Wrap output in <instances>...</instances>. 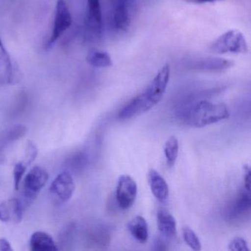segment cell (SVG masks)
I'll use <instances>...</instances> for the list:
<instances>
[{"instance_id": "obj_6", "label": "cell", "mask_w": 251, "mask_h": 251, "mask_svg": "<svg viewBox=\"0 0 251 251\" xmlns=\"http://www.w3.org/2000/svg\"><path fill=\"white\" fill-rule=\"evenodd\" d=\"M72 16L64 0H58L55 10V22L53 29L47 48H52V45L62 36L63 33L71 26Z\"/></svg>"}, {"instance_id": "obj_9", "label": "cell", "mask_w": 251, "mask_h": 251, "mask_svg": "<svg viewBox=\"0 0 251 251\" xmlns=\"http://www.w3.org/2000/svg\"><path fill=\"white\" fill-rule=\"evenodd\" d=\"M24 205L20 200L11 198L0 202V221L19 223L23 220Z\"/></svg>"}, {"instance_id": "obj_22", "label": "cell", "mask_w": 251, "mask_h": 251, "mask_svg": "<svg viewBox=\"0 0 251 251\" xmlns=\"http://www.w3.org/2000/svg\"><path fill=\"white\" fill-rule=\"evenodd\" d=\"M185 242L194 251H201V243L199 238L193 230L189 227H183L182 230Z\"/></svg>"}, {"instance_id": "obj_2", "label": "cell", "mask_w": 251, "mask_h": 251, "mask_svg": "<svg viewBox=\"0 0 251 251\" xmlns=\"http://www.w3.org/2000/svg\"><path fill=\"white\" fill-rule=\"evenodd\" d=\"M186 123L195 127H203L208 125L226 120L230 116L225 104H216L208 100L195 102L186 111Z\"/></svg>"}, {"instance_id": "obj_7", "label": "cell", "mask_w": 251, "mask_h": 251, "mask_svg": "<svg viewBox=\"0 0 251 251\" xmlns=\"http://www.w3.org/2000/svg\"><path fill=\"white\" fill-rule=\"evenodd\" d=\"M75 190V183L70 173L66 171L58 175L50 188L51 195L61 202L70 201Z\"/></svg>"}, {"instance_id": "obj_12", "label": "cell", "mask_w": 251, "mask_h": 251, "mask_svg": "<svg viewBox=\"0 0 251 251\" xmlns=\"http://www.w3.org/2000/svg\"><path fill=\"white\" fill-rule=\"evenodd\" d=\"M148 181L154 197L160 202L167 201L169 196V187L164 177L154 169L148 173Z\"/></svg>"}, {"instance_id": "obj_5", "label": "cell", "mask_w": 251, "mask_h": 251, "mask_svg": "<svg viewBox=\"0 0 251 251\" xmlns=\"http://www.w3.org/2000/svg\"><path fill=\"white\" fill-rule=\"evenodd\" d=\"M49 178L48 172L39 167H33L25 177L24 197L28 201L36 198Z\"/></svg>"}, {"instance_id": "obj_21", "label": "cell", "mask_w": 251, "mask_h": 251, "mask_svg": "<svg viewBox=\"0 0 251 251\" xmlns=\"http://www.w3.org/2000/svg\"><path fill=\"white\" fill-rule=\"evenodd\" d=\"M87 164V156L84 152H78L72 155L67 160L66 165L73 173H80L86 167Z\"/></svg>"}, {"instance_id": "obj_27", "label": "cell", "mask_w": 251, "mask_h": 251, "mask_svg": "<svg viewBox=\"0 0 251 251\" xmlns=\"http://www.w3.org/2000/svg\"><path fill=\"white\" fill-rule=\"evenodd\" d=\"M244 188L251 191V169L249 165L245 164L243 167Z\"/></svg>"}, {"instance_id": "obj_29", "label": "cell", "mask_w": 251, "mask_h": 251, "mask_svg": "<svg viewBox=\"0 0 251 251\" xmlns=\"http://www.w3.org/2000/svg\"><path fill=\"white\" fill-rule=\"evenodd\" d=\"M154 250L155 251H166L167 250L165 242L160 238L155 239V242H154Z\"/></svg>"}, {"instance_id": "obj_13", "label": "cell", "mask_w": 251, "mask_h": 251, "mask_svg": "<svg viewBox=\"0 0 251 251\" xmlns=\"http://www.w3.org/2000/svg\"><path fill=\"white\" fill-rule=\"evenodd\" d=\"M30 249L33 251H58V245L49 233L36 231L32 234L30 240Z\"/></svg>"}, {"instance_id": "obj_16", "label": "cell", "mask_w": 251, "mask_h": 251, "mask_svg": "<svg viewBox=\"0 0 251 251\" xmlns=\"http://www.w3.org/2000/svg\"><path fill=\"white\" fill-rule=\"evenodd\" d=\"M102 11L100 0H88L86 24L91 30L100 32L102 27Z\"/></svg>"}, {"instance_id": "obj_19", "label": "cell", "mask_w": 251, "mask_h": 251, "mask_svg": "<svg viewBox=\"0 0 251 251\" xmlns=\"http://www.w3.org/2000/svg\"><path fill=\"white\" fill-rule=\"evenodd\" d=\"M88 64L97 68H108L113 65L109 54L103 51L92 50L86 57Z\"/></svg>"}, {"instance_id": "obj_10", "label": "cell", "mask_w": 251, "mask_h": 251, "mask_svg": "<svg viewBox=\"0 0 251 251\" xmlns=\"http://www.w3.org/2000/svg\"><path fill=\"white\" fill-rule=\"evenodd\" d=\"M251 205V191L247 190L244 188L230 207L227 213V218L230 221H238L243 219L247 214H250Z\"/></svg>"}, {"instance_id": "obj_8", "label": "cell", "mask_w": 251, "mask_h": 251, "mask_svg": "<svg viewBox=\"0 0 251 251\" xmlns=\"http://www.w3.org/2000/svg\"><path fill=\"white\" fill-rule=\"evenodd\" d=\"M112 230L105 223H96L89 226L86 231L88 241L98 248H105L111 243Z\"/></svg>"}, {"instance_id": "obj_3", "label": "cell", "mask_w": 251, "mask_h": 251, "mask_svg": "<svg viewBox=\"0 0 251 251\" xmlns=\"http://www.w3.org/2000/svg\"><path fill=\"white\" fill-rule=\"evenodd\" d=\"M210 51L216 54H244L248 52V47L245 36L239 30H230L213 42Z\"/></svg>"}, {"instance_id": "obj_26", "label": "cell", "mask_w": 251, "mask_h": 251, "mask_svg": "<svg viewBox=\"0 0 251 251\" xmlns=\"http://www.w3.org/2000/svg\"><path fill=\"white\" fill-rule=\"evenodd\" d=\"M228 250L231 251H249L248 243L242 237H236L230 241Z\"/></svg>"}, {"instance_id": "obj_25", "label": "cell", "mask_w": 251, "mask_h": 251, "mask_svg": "<svg viewBox=\"0 0 251 251\" xmlns=\"http://www.w3.org/2000/svg\"><path fill=\"white\" fill-rule=\"evenodd\" d=\"M38 155V149L34 142L32 141H28L26 147L25 151V165L29 166L35 161Z\"/></svg>"}, {"instance_id": "obj_28", "label": "cell", "mask_w": 251, "mask_h": 251, "mask_svg": "<svg viewBox=\"0 0 251 251\" xmlns=\"http://www.w3.org/2000/svg\"><path fill=\"white\" fill-rule=\"evenodd\" d=\"M11 243L5 238H0V251H12Z\"/></svg>"}, {"instance_id": "obj_30", "label": "cell", "mask_w": 251, "mask_h": 251, "mask_svg": "<svg viewBox=\"0 0 251 251\" xmlns=\"http://www.w3.org/2000/svg\"><path fill=\"white\" fill-rule=\"evenodd\" d=\"M185 2H189V3L198 4V5H202V4L214 3V2H220L223 0H184Z\"/></svg>"}, {"instance_id": "obj_18", "label": "cell", "mask_w": 251, "mask_h": 251, "mask_svg": "<svg viewBox=\"0 0 251 251\" xmlns=\"http://www.w3.org/2000/svg\"><path fill=\"white\" fill-rule=\"evenodd\" d=\"M112 21L117 30H127L130 24V8L114 5Z\"/></svg>"}, {"instance_id": "obj_14", "label": "cell", "mask_w": 251, "mask_h": 251, "mask_svg": "<svg viewBox=\"0 0 251 251\" xmlns=\"http://www.w3.org/2000/svg\"><path fill=\"white\" fill-rule=\"evenodd\" d=\"M14 80L11 58L0 39V85L11 84Z\"/></svg>"}, {"instance_id": "obj_1", "label": "cell", "mask_w": 251, "mask_h": 251, "mask_svg": "<svg viewBox=\"0 0 251 251\" xmlns=\"http://www.w3.org/2000/svg\"><path fill=\"white\" fill-rule=\"evenodd\" d=\"M170 68L164 65L152 81L140 95L132 99L119 113V119L128 120L148 112L157 105L164 97L170 80Z\"/></svg>"}, {"instance_id": "obj_11", "label": "cell", "mask_w": 251, "mask_h": 251, "mask_svg": "<svg viewBox=\"0 0 251 251\" xmlns=\"http://www.w3.org/2000/svg\"><path fill=\"white\" fill-rule=\"evenodd\" d=\"M234 63L230 60L217 57H208L195 61L192 69L201 71L222 72L232 68Z\"/></svg>"}, {"instance_id": "obj_4", "label": "cell", "mask_w": 251, "mask_h": 251, "mask_svg": "<svg viewBox=\"0 0 251 251\" xmlns=\"http://www.w3.org/2000/svg\"><path fill=\"white\" fill-rule=\"evenodd\" d=\"M137 192V184L130 176H120L116 189V200L118 206L121 209H129L136 201Z\"/></svg>"}, {"instance_id": "obj_15", "label": "cell", "mask_w": 251, "mask_h": 251, "mask_svg": "<svg viewBox=\"0 0 251 251\" xmlns=\"http://www.w3.org/2000/svg\"><path fill=\"white\" fill-rule=\"evenodd\" d=\"M158 230L165 237L172 238L177 233V225L174 217L166 210L161 209L157 213Z\"/></svg>"}, {"instance_id": "obj_20", "label": "cell", "mask_w": 251, "mask_h": 251, "mask_svg": "<svg viewBox=\"0 0 251 251\" xmlns=\"http://www.w3.org/2000/svg\"><path fill=\"white\" fill-rule=\"evenodd\" d=\"M178 140L175 136H170L164 145V155L169 167H173L176 164L178 155Z\"/></svg>"}, {"instance_id": "obj_17", "label": "cell", "mask_w": 251, "mask_h": 251, "mask_svg": "<svg viewBox=\"0 0 251 251\" xmlns=\"http://www.w3.org/2000/svg\"><path fill=\"white\" fill-rule=\"evenodd\" d=\"M127 229L137 242L144 244L148 239V226L146 220L141 216H136L129 221Z\"/></svg>"}, {"instance_id": "obj_23", "label": "cell", "mask_w": 251, "mask_h": 251, "mask_svg": "<svg viewBox=\"0 0 251 251\" xmlns=\"http://www.w3.org/2000/svg\"><path fill=\"white\" fill-rule=\"evenodd\" d=\"M27 127L23 125H17L11 127L7 132L6 140L8 142H15L25 136L27 133Z\"/></svg>"}, {"instance_id": "obj_24", "label": "cell", "mask_w": 251, "mask_h": 251, "mask_svg": "<svg viewBox=\"0 0 251 251\" xmlns=\"http://www.w3.org/2000/svg\"><path fill=\"white\" fill-rule=\"evenodd\" d=\"M27 166L23 162H18L14 168V188L16 190L20 189V183L26 171Z\"/></svg>"}]
</instances>
